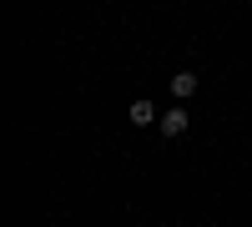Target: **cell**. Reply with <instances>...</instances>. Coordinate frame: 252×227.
<instances>
[{
	"label": "cell",
	"instance_id": "obj_1",
	"mask_svg": "<svg viewBox=\"0 0 252 227\" xmlns=\"http://www.w3.org/2000/svg\"><path fill=\"white\" fill-rule=\"evenodd\" d=\"M187 121H192V116H187V106H172V111H161L157 127H161V136H182V131H187Z\"/></svg>",
	"mask_w": 252,
	"mask_h": 227
},
{
	"label": "cell",
	"instance_id": "obj_2",
	"mask_svg": "<svg viewBox=\"0 0 252 227\" xmlns=\"http://www.w3.org/2000/svg\"><path fill=\"white\" fill-rule=\"evenodd\" d=\"M126 116H131V127H152V121H161V111L152 106V101H131V111H126Z\"/></svg>",
	"mask_w": 252,
	"mask_h": 227
},
{
	"label": "cell",
	"instance_id": "obj_3",
	"mask_svg": "<svg viewBox=\"0 0 252 227\" xmlns=\"http://www.w3.org/2000/svg\"><path fill=\"white\" fill-rule=\"evenodd\" d=\"M192 91H197V76H192V71H177V76H172V96H177V101H187Z\"/></svg>",
	"mask_w": 252,
	"mask_h": 227
}]
</instances>
